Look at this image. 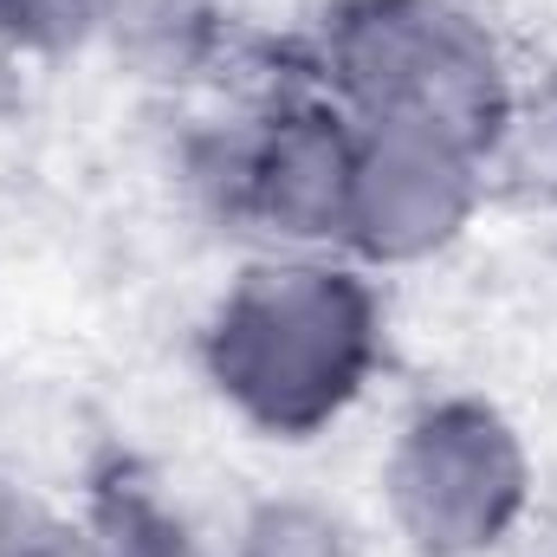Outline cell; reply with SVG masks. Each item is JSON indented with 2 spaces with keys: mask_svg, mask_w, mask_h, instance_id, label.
Returning a JSON list of instances; mask_svg holds the SVG:
<instances>
[{
  "mask_svg": "<svg viewBox=\"0 0 557 557\" xmlns=\"http://www.w3.org/2000/svg\"><path fill=\"white\" fill-rule=\"evenodd\" d=\"M104 33V0H0L7 52H72Z\"/></svg>",
  "mask_w": 557,
  "mask_h": 557,
  "instance_id": "cell-7",
  "label": "cell"
},
{
  "mask_svg": "<svg viewBox=\"0 0 557 557\" xmlns=\"http://www.w3.org/2000/svg\"><path fill=\"white\" fill-rule=\"evenodd\" d=\"M98 532H104V552L111 557H188L182 525L169 512H156L149 499H111Z\"/></svg>",
  "mask_w": 557,
  "mask_h": 557,
  "instance_id": "cell-9",
  "label": "cell"
},
{
  "mask_svg": "<svg viewBox=\"0 0 557 557\" xmlns=\"http://www.w3.org/2000/svg\"><path fill=\"white\" fill-rule=\"evenodd\" d=\"M324 85L363 131H416L480 162L512 124L506 52L454 0H344L324 20Z\"/></svg>",
  "mask_w": 557,
  "mask_h": 557,
  "instance_id": "cell-2",
  "label": "cell"
},
{
  "mask_svg": "<svg viewBox=\"0 0 557 557\" xmlns=\"http://www.w3.org/2000/svg\"><path fill=\"white\" fill-rule=\"evenodd\" d=\"M480 208V156L416 131H363L350 162L344 253L357 267H416L467 234Z\"/></svg>",
  "mask_w": 557,
  "mask_h": 557,
  "instance_id": "cell-4",
  "label": "cell"
},
{
  "mask_svg": "<svg viewBox=\"0 0 557 557\" xmlns=\"http://www.w3.org/2000/svg\"><path fill=\"white\" fill-rule=\"evenodd\" d=\"M0 557H111L98 525H72L39 506H7L0 512Z\"/></svg>",
  "mask_w": 557,
  "mask_h": 557,
  "instance_id": "cell-8",
  "label": "cell"
},
{
  "mask_svg": "<svg viewBox=\"0 0 557 557\" xmlns=\"http://www.w3.org/2000/svg\"><path fill=\"white\" fill-rule=\"evenodd\" d=\"M383 486H389V519L409 539V552L486 557L525 519L532 454L499 409L473 396H447L409 416L383 467Z\"/></svg>",
  "mask_w": 557,
  "mask_h": 557,
  "instance_id": "cell-3",
  "label": "cell"
},
{
  "mask_svg": "<svg viewBox=\"0 0 557 557\" xmlns=\"http://www.w3.org/2000/svg\"><path fill=\"white\" fill-rule=\"evenodd\" d=\"M383 357L376 285L350 260H260L208 318L201 363L227 409L267 434L305 441L344 416Z\"/></svg>",
  "mask_w": 557,
  "mask_h": 557,
  "instance_id": "cell-1",
  "label": "cell"
},
{
  "mask_svg": "<svg viewBox=\"0 0 557 557\" xmlns=\"http://www.w3.org/2000/svg\"><path fill=\"white\" fill-rule=\"evenodd\" d=\"M234 557H363L350 525L311 499H273L240 525Z\"/></svg>",
  "mask_w": 557,
  "mask_h": 557,
  "instance_id": "cell-6",
  "label": "cell"
},
{
  "mask_svg": "<svg viewBox=\"0 0 557 557\" xmlns=\"http://www.w3.org/2000/svg\"><path fill=\"white\" fill-rule=\"evenodd\" d=\"M350 162H357V124L337 104H292L227 156V195L278 247L298 253L344 247Z\"/></svg>",
  "mask_w": 557,
  "mask_h": 557,
  "instance_id": "cell-5",
  "label": "cell"
}]
</instances>
